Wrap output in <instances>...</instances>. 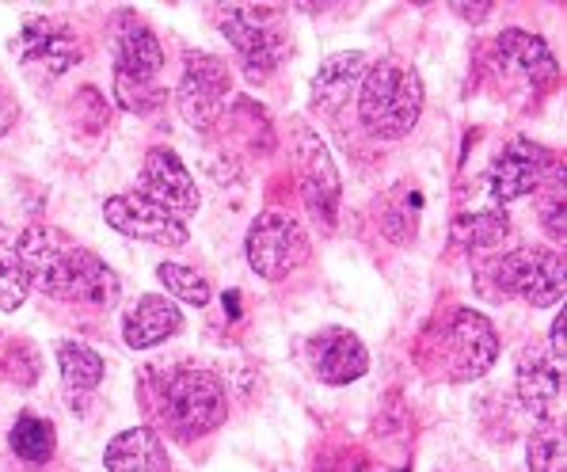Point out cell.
<instances>
[{
	"mask_svg": "<svg viewBox=\"0 0 567 472\" xmlns=\"http://www.w3.org/2000/svg\"><path fill=\"white\" fill-rule=\"evenodd\" d=\"M103 465L107 472H168V450L150 427H130L107 442Z\"/></svg>",
	"mask_w": 567,
	"mask_h": 472,
	"instance_id": "19",
	"label": "cell"
},
{
	"mask_svg": "<svg viewBox=\"0 0 567 472\" xmlns=\"http://www.w3.org/2000/svg\"><path fill=\"white\" fill-rule=\"evenodd\" d=\"M526 461L529 472H567L560 423H537V431L526 442Z\"/></svg>",
	"mask_w": 567,
	"mask_h": 472,
	"instance_id": "27",
	"label": "cell"
},
{
	"mask_svg": "<svg viewBox=\"0 0 567 472\" xmlns=\"http://www.w3.org/2000/svg\"><path fill=\"white\" fill-rule=\"evenodd\" d=\"M419 214H423V195L415 191V183H396L381 203V229L389 240L412 244L419 233Z\"/></svg>",
	"mask_w": 567,
	"mask_h": 472,
	"instance_id": "21",
	"label": "cell"
},
{
	"mask_svg": "<svg viewBox=\"0 0 567 472\" xmlns=\"http://www.w3.org/2000/svg\"><path fill=\"white\" fill-rule=\"evenodd\" d=\"M537 206H540L545 233L553 236V240H567V172L560 161H553V168H548L545 179H540Z\"/></svg>",
	"mask_w": 567,
	"mask_h": 472,
	"instance_id": "25",
	"label": "cell"
},
{
	"mask_svg": "<svg viewBox=\"0 0 567 472\" xmlns=\"http://www.w3.org/2000/svg\"><path fill=\"white\" fill-rule=\"evenodd\" d=\"M495 294L522 297L534 309H548L564 297L567 267L564 256L553 248H514L503 259H495Z\"/></svg>",
	"mask_w": 567,
	"mask_h": 472,
	"instance_id": "8",
	"label": "cell"
},
{
	"mask_svg": "<svg viewBox=\"0 0 567 472\" xmlns=\"http://www.w3.org/2000/svg\"><path fill=\"white\" fill-rule=\"evenodd\" d=\"M31 286H28V270L20 259V236L0 225V309L16 312L28 301Z\"/></svg>",
	"mask_w": 567,
	"mask_h": 472,
	"instance_id": "23",
	"label": "cell"
},
{
	"mask_svg": "<svg viewBox=\"0 0 567 472\" xmlns=\"http://www.w3.org/2000/svg\"><path fill=\"white\" fill-rule=\"evenodd\" d=\"M150 203H156L168 214H176L179 222L190 217L198 209V187L190 179V172L183 168V161L172 148H150L145 156V172H142V191Z\"/></svg>",
	"mask_w": 567,
	"mask_h": 472,
	"instance_id": "14",
	"label": "cell"
},
{
	"mask_svg": "<svg viewBox=\"0 0 567 472\" xmlns=\"http://www.w3.org/2000/svg\"><path fill=\"white\" fill-rule=\"evenodd\" d=\"M518 397L537 415V423H560V400H564L560 366L545 351H537V347L522 351L518 358Z\"/></svg>",
	"mask_w": 567,
	"mask_h": 472,
	"instance_id": "16",
	"label": "cell"
},
{
	"mask_svg": "<svg viewBox=\"0 0 567 472\" xmlns=\"http://www.w3.org/2000/svg\"><path fill=\"white\" fill-rule=\"evenodd\" d=\"M164 69L161 39L134 12L115 16V100L126 111L150 115L164 103V89L156 73Z\"/></svg>",
	"mask_w": 567,
	"mask_h": 472,
	"instance_id": "5",
	"label": "cell"
},
{
	"mask_svg": "<svg viewBox=\"0 0 567 472\" xmlns=\"http://www.w3.org/2000/svg\"><path fill=\"white\" fill-rule=\"evenodd\" d=\"M12 50H16V58L23 61V69L47 76V81L65 76L69 69L84 58V47H81V39H76V31L69 28L65 20H50V16H31V20L23 23Z\"/></svg>",
	"mask_w": 567,
	"mask_h": 472,
	"instance_id": "11",
	"label": "cell"
},
{
	"mask_svg": "<svg viewBox=\"0 0 567 472\" xmlns=\"http://www.w3.org/2000/svg\"><path fill=\"white\" fill-rule=\"evenodd\" d=\"M548 343H553V358L567 355V325H564V312L553 320V331H548Z\"/></svg>",
	"mask_w": 567,
	"mask_h": 472,
	"instance_id": "32",
	"label": "cell"
},
{
	"mask_svg": "<svg viewBox=\"0 0 567 472\" xmlns=\"http://www.w3.org/2000/svg\"><path fill=\"white\" fill-rule=\"evenodd\" d=\"M20 259L28 270V286L58 301L111 309L122 294L115 270L54 225H31L20 236Z\"/></svg>",
	"mask_w": 567,
	"mask_h": 472,
	"instance_id": "1",
	"label": "cell"
},
{
	"mask_svg": "<svg viewBox=\"0 0 567 472\" xmlns=\"http://www.w3.org/2000/svg\"><path fill=\"white\" fill-rule=\"evenodd\" d=\"M179 328H183L179 305L161 294L137 297L126 317H122V336H126V347H134V351H150V347L164 343L168 336H176Z\"/></svg>",
	"mask_w": 567,
	"mask_h": 472,
	"instance_id": "18",
	"label": "cell"
},
{
	"mask_svg": "<svg viewBox=\"0 0 567 472\" xmlns=\"http://www.w3.org/2000/svg\"><path fill=\"white\" fill-rule=\"evenodd\" d=\"M16 119H20V103H16L12 89L4 84V76H0V134H8L16 126Z\"/></svg>",
	"mask_w": 567,
	"mask_h": 472,
	"instance_id": "30",
	"label": "cell"
},
{
	"mask_svg": "<svg viewBox=\"0 0 567 472\" xmlns=\"http://www.w3.org/2000/svg\"><path fill=\"white\" fill-rule=\"evenodd\" d=\"M453 12L461 16V20H468V23H480V20H487L492 16V0H476V4H465V0H457V4H450Z\"/></svg>",
	"mask_w": 567,
	"mask_h": 472,
	"instance_id": "31",
	"label": "cell"
},
{
	"mask_svg": "<svg viewBox=\"0 0 567 472\" xmlns=\"http://www.w3.org/2000/svg\"><path fill=\"white\" fill-rule=\"evenodd\" d=\"M217 28L233 42L251 81H267L290 54L282 12L275 4H214Z\"/></svg>",
	"mask_w": 567,
	"mask_h": 472,
	"instance_id": "6",
	"label": "cell"
},
{
	"mask_svg": "<svg viewBox=\"0 0 567 472\" xmlns=\"http://www.w3.org/2000/svg\"><path fill=\"white\" fill-rule=\"evenodd\" d=\"M156 278L164 283V290H168L172 297H179V301H187V305H209V297H214V290H209V283L198 270H190V267H179V264H161L156 267Z\"/></svg>",
	"mask_w": 567,
	"mask_h": 472,
	"instance_id": "28",
	"label": "cell"
},
{
	"mask_svg": "<svg viewBox=\"0 0 567 472\" xmlns=\"http://www.w3.org/2000/svg\"><path fill=\"white\" fill-rule=\"evenodd\" d=\"M233 92V73L221 58L206 50H183V76L176 84V107L195 130H209L221 119Z\"/></svg>",
	"mask_w": 567,
	"mask_h": 472,
	"instance_id": "9",
	"label": "cell"
},
{
	"mask_svg": "<svg viewBox=\"0 0 567 472\" xmlns=\"http://www.w3.org/2000/svg\"><path fill=\"white\" fill-rule=\"evenodd\" d=\"M492 76L503 89H518L522 95H545L560 81V61L548 50L545 39L529 31H503L492 47Z\"/></svg>",
	"mask_w": 567,
	"mask_h": 472,
	"instance_id": "7",
	"label": "cell"
},
{
	"mask_svg": "<svg viewBox=\"0 0 567 472\" xmlns=\"http://www.w3.org/2000/svg\"><path fill=\"white\" fill-rule=\"evenodd\" d=\"M553 161L556 156L548 153V148L526 142V137L511 142L492 164V198L499 206H507V203H514V198L537 191L540 179H545V172L553 168Z\"/></svg>",
	"mask_w": 567,
	"mask_h": 472,
	"instance_id": "15",
	"label": "cell"
},
{
	"mask_svg": "<svg viewBox=\"0 0 567 472\" xmlns=\"http://www.w3.org/2000/svg\"><path fill=\"white\" fill-rule=\"evenodd\" d=\"M298 179H301V198L309 217L320 229H336L339 203H343V183H339L336 161H331L328 145L317 134L298 137Z\"/></svg>",
	"mask_w": 567,
	"mask_h": 472,
	"instance_id": "12",
	"label": "cell"
},
{
	"mask_svg": "<svg viewBox=\"0 0 567 472\" xmlns=\"http://www.w3.org/2000/svg\"><path fill=\"white\" fill-rule=\"evenodd\" d=\"M365 76V54H336L320 65L317 81H312V103L320 111H339L359 89Z\"/></svg>",
	"mask_w": 567,
	"mask_h": 472,
	"instance_id": "20",
	"label": "cell"
},
{
	"mask_svg": "<svg viewBox=\"0 0 567 472\" xmlns=\"http://www.w3.org/2000/svg\"><path fill=\"white\" fill-rule=\"evenodd\" d=\"M499 358V336L492 320L473 309H450L423 331L415 366L434 381H476Z\"/></svg>",
	"mask_w": 567,
	"mask_h": 472,
	"instance_id": "2",
	"label": "cell"
},
{
	"mask_svg": "<svg viewBox=\"0 0 567 472\" xmlns=\"http://www.w3.org/2000/svg\"><path fill=\"white\" fill-rule=\"evenodd\" d=\"M12 450H16V458H23V461H31V465H47L50 458H54V450H58V434H54V423L50 419H42V415H20L16 419V427H12Z\"/></svg>",
	"mask_w": 567,
	"mask_h": 472,
	"instance_id": "24",
	"label": "cell"
},
{
	"mask_svg": "<svg viewBox=\"0 0 567 472\" xmlns=\"http://www.w3.org/2000/svg\"><path fill=\"white\" fill-rule=\"evenodd\" d=\"M370 366L362 339L347 328H328L312 339V370L324 384H351L359 381Z\"/></svg>",
	"mask_w": 567,
	"mask_h": 472,
	"instance_id": "17",
	"label": "cell"
},
{
	"mask_svg": "<svg viewBox=\"0 0 567 472\" xmlns=\"http://www.w3.org/2000/svg\"><path fill=\"white\" fill-rule=\"evenodd\" d=\"M309 259V236L290 214L267 209L248 229V264L259 278L278 283Z\"/></svg>",
	"mask_w": 567,
	"mask_h": 472,
	"instance_id": "10",
	"label": "cell"
},
{
	"mask_svg": "<svg viewBox=\"0 0 567 472\" xmlns=\"http://www.w3.org/2000/svg\"><path fill=\"white\" fill-rule=\"evenodd\" d=\"M58 366H61V378H65V384L76 392H89L103 381V358L95 355L92 347L73 343V339L58 343Z\"/></svg>",
	"mask_w": 567,
	"mask_h": 472,
	"instance_id": "26",
	"label": "cell"
},
{
	"mask_svg": "<svg viewBox=\"0 0 567 472\" xmlns=\"http://www.w3.org/2000/svg\"><path fill=\"white\" fill-rule=\"evenodd\" d=\"M507 229V209H476V214H461L453 222V244L468 252L499 248Z\"/></svg>",
	"mask_w": 567,
	"mask_h": 472,
	"instance_id": "22",
	"label": "cell"
},
{
	"mask_svg": "<svg viewBox=\"0 0 567 472\" xmlns=\"http://www.w3.org/2000/svg\"><path fill=\"white\" fill-rule=\"evenodd\" d=\"M423 115V76L400 61H378L365 69L359 92V119L373 137L396 142Z\"/></svg>",
	"mask_w": 567,
	"mask_h": 472,
	"instance_id": "4",
	"label": "cell"
},
{
	"mask_svg": "<svg viewBox=\"0 0 567 472\" xmlns=\"http://www.w3.org/2000/svg\"><path fill=\"white\" fill-rule=\"evenodd\" d=\"M156 415L176 439H198L229 415V392L221 378L203 366H172L156 384Z\"/></svg>",
	"mask_w": 567,
	"mask_h": 472,
	"instance_id": "3",
	"label": "cell"
},
{
	"mask_svg": "<svg viewBox=\"0 0 567 472\" xmlns=\"http://www.w3.org/2000/svg\"><path fill=\"white\" fill-rule=\"evenodd\" d=\"M103 217H107L111 229L137 236V240L161 244V248H179V244H187V225H183L176 214L150 203L145 195H137V191L107 198Z\"/></svg>",
	"mask_w": 567,
	"mask_h": 472,
	"instance_id": "13",
	"label": "cell"
},
{
	"mask_svg": "<svg viewBox=\"0 0 567 472\" xmlns=\"http://www.w3.org/2000/svg\"><path fill=\"white\" fill-rule=\"evenodd\" d=\"M8 370H12V378L20 373L23 384H31L34 378H39V355H34L31 343H16L12 358H8Z\"/></svg>",
	"mask_w": 567,
	"mask_h": 472,
	"instance_id": "29",
	"label": "cell"
}]
</instances>
